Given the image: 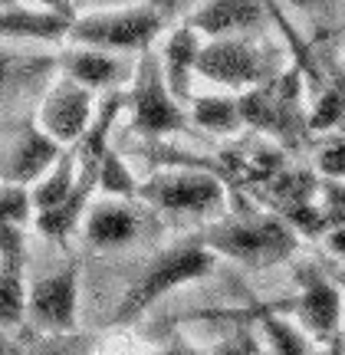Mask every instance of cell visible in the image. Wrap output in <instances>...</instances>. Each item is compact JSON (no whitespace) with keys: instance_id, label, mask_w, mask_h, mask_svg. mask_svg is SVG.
Here are the masks:
<instances>
[{"instance_id":"cell-5","label":"cell","mask_w":345,"mask_h":355,"mask_svg":"<svg viewBox=\"0 0 345 355\" xmlns=\"http://www.w3.org/2000/svg\"><path fill=\"white\" fill-rule=\"evenodd\" d=\"M128 105H132V122H135L141 135L184 132V125H188L181 102L165 86V73H161V60L158 56L139 60L135 79H132V92H128Z\"/></svg>"},{"instance_id":"cell-30","label":"cell","mask_w":345,"mask_h":355,"mask_svg":"<svg viewBox=\"0 0 345 355\" xmlns=\"http://www.w3.org/2000/svg\"><path fill=\"white\" fill-rule=\"evenodd\" d=\"M309 355H342V349H339V345H329V349H319V352L312 349Z\"/></svg>"},{"instance_id":"cell-22","label":"cell","mask_w":345,"mask_h":355,"mask_svg":"<svg viewBox=\"0 0 345 355\" xmlns=\"http://www.w3.org/2000/svg\"><path fill=\"white\" fill-rule=\"evenodd\" d=\"M342 119H345V92L329 89V92H322V99L316 102V109L309 115V128L312 132H326V128H335Z\"/></svg>"},{"instance_id":"cell-7","label":"cell","mask_w":345,"mask_h":355,"mask_svg":"<svg viewBox=\"0 0 345 355\" xmlns=\"http://www.w3.org/2000/svg\"><path fill=\"white\" fill-rule=\"evenodd\" d=\"M79 313V273L66 266L53 277L37 279L26 290V319L37 326L39 336H69L76 332Z\"/></svg>"},{"instance_id":"cell-32","label":"cell","mask_w":345,"mask_h":355,"mask_svg":"<svg viewBox=\"0 0 345 355\" xmlns=\"http://www.w3.org/2000/svg\"><path fill=\"white\" fill-rule=\"evenodd\" d=\"M10 7H20V0H0V10H10Z\"/></svg>"},{"instance_id":"cell-24","label":"cell","mask_w":345,"mask_h":355,"mask_svg":"<svg viewBox=\"0 0 345 355\" xmlns=\"http://www.w3.org/2000/svg\"><path fill=\"white\" fill-rule=\"evenodd\" d=\"M30 355H89V345L79 336H39Z\"/></svg>"},{"instance_id":"cell-25","label":"cell","mask_w":345,"mask_h":355,"mask_svg":"<svg viewBox=\"0 0 345 355\" xmlns=\"http://www.w3.org/2000/svg\"><path fill=\"white\" fill-rule=\"evenodd\" d=\"M316 165H319V171L329 181H345V141L342 139H335L329 141V145H322L319 155H316Z\"/></svg>"},{"instance_id":"cell-15","label":"cell","mask_w":345,"mask_h":355,"mask_svg":"<svg viewBox=\"0 0 345 355\" xmlns=\"http://www.w3.org/2000/svg\"><path fill=\"white\" fill-rule=\"evenodd\" d=\"M60 66H63L66 79L86 86L89 92L92 89H103V86H115V83L125 79L122 60H115L112 53H105V50H92V46H79V50L66 53Z\"/></svg>"},{"instance_id":"cell-11","label":"cell","mask_w":345,"mask_h":355,"mask_svg":"<svg viewBox=\"0 0 345 355\" xmlns=\"http://www.w3.org/2000/svg\"><path fill=\"white\" fill-rule=\"evenodd\" d=\"M26 237L24 224H0V326L26 316Z\"/></svg>"},{"instance_id":"cell-1","label":"cell","mask_w":345,"mask_h":355,"mask_svg":"<svg viewBox=\"0 0 345 355\" xmlns=\"http://www.w3.org/2000/svg\"><path fill=\"white\" fill-rule=\"evenodd\" d=\"M201 243H204L211 254L230 257L237 263L263 270V266L280 263V260H286V257L293 254L296 234L280 217L250 214V217H230V220L211 224L201 234Z\"/></svg>"},{"instance_id":"cell-16","label":"cell","mask_w":345,"mask_h":355,"mask_svg":"<svg viewBox=\"0 0 345 355\" xmlns=\"http://www.w3.org/2000/svg\"><path fill=\"white\" fill-rule=\"evenodd\" d=\"M73 20H63L50 10H26L10 7L0 10V37L3 40H60L69 33Z\"/></svg>"},{"instance_id":"cell-9","label":"cell","mask_w":345,"mask_h":355,"mask_svg":"<svg viewBox=\"0 0 345 355\" xmlns=\"http://www.w3.org/2000/svg\"><path fill=\"white\" fill-rule=\"evenodd\" d=\"M290 309L296 313V326L319 339V343H333L339 336V322H342V293L329 277H322L316 266H303L299 270V296H296Z\"/></svg>"},{"instance_id":"cell-28","label":"cell","mask_w":345,"mask_h":355,"mask_svg":"<svg viewBox=\"0 0 345 355\" xmlns=\"http://www.w3.org/2000/svg\"><path fill=\"white\" fill-rule=\"evenodd\" d=\"M43 7H50V13L63 17V20H73V10H69V0H37Z\"/></svg>"},{"instance_id":"cell-12","label":"cell","mask_w":345,"mask_h":355,"mask_svg":"<svg viewBox=\"0 0 345 355\" xmlns=\"http://www.w3.org/2000/svg\"><path fill=\"white\" fill-rule=\"evenodd\" d=\"M263 20V7L256 3V0H207L204 7H197V10L188 17V24L194 33L201 37H233V33H240V30H250Z\"/></svg>"},{"instance_id":"cell-18","label":"cell","mask_w":345,"mask_h":355,"mask_svg":"<svg viewBox=\"0 0 345 355\" xmlns=\"http://www.w3.org/2000/svg\"><path fill=\"white\" fill-rule=\"evenodd\" d=\"M191 115L201 128L218 132V135L240 132V125H243L240 105H237V99H230V96H204V99H191Z\"/></svg>"},{"instance_id":"cell-20","label":"cell","mask_w":345,"mask_h":355,"mask_svg":"<svg viewBox=\"0 0 345 355\" xmlns=\"http://www.w3.org/2000/svg\"><path fill=\"white\" fill-rule=\"evenodd\" d=\"M260 322H263V332H267L269 345H273V352L276 355H309V336L296 322L290 319H280L273 309H263L260 313Z\"/></svg>"},{"instance_id":"cell-29","label":"cell","mask_w":345,"mask_h":355,"mask_svg":"<svg viewBox=\"0 0 345 355\" xmlns=\"http://www.w3.org/2000/svg\"><path fill=\"white\" fill-rule=\"evenodd\" d=\"M158 355H201L197 352V349H194V345H188V343H171V345H165V349H161V352Z\"/></svg>"},{"instance_id":"cell-8","label":"cell","mask_w":345,"mask_h":355,"mask_svg":"<svg viewBox=\"0 0 345 355\" xmlns=\"http://www.w3.org/2000/svg\"><path fill=\"white\" fill-rule=\"evenodd\" d=\"M92 125V92L73 79H60L43 96L37 128L56 145H79Z\"/></svg>"},{"instance_id":"cell-21","label":"cell","mask_w":345,"mask_h":355,"mask_svg":"<svg viewBox=\"0 0 345 355\" xmlns=\"http://www.w3.org/2000/svg\"><path fill=\"white\" fill-rule=\"evenodd\" d=\"M96 188L103 191V194H112V198H139V181L132 178V171L122 165V158L112 148H105L103 162H99Z\"/></svg>"},{"instance_id":"cell-17","label":"cell","mask_w":345,"mask_h":355,"mask_svg":"<svg viewBox=\"0 0 345 355\" xmlns=\"http://www.w3.org/2000/svg\"><path fill=\"white\" fill-rule=\"evenodd\" d=\"M73 188H76V152H63L60 162L39 178L33 191H30V204L37 214H50L60 211L63 204L73 201Z\"/></svg>"},{"instance_id":"cell-3","label":"cell","mask_w":345,"mask_h":355,"mask_svg":"<svg viewBox=\"0 0 345 355\" xmlns=\"http://www.w3.org/2000/svg\"><path fill=\"white\" fill-rule=\"evenodd\" d=\"M161 30V13L152 7H132V10H112V13H89L69 24L73 43L92 46V50H145L152 46Z\"/></svg>"},{"instance_id":"cell-31","label":"cell","mask_w":345,"mask_h":355,"mask_svg":"<svg viewBox=\"0 0 345 355\" xmlns=\"http://www.w3.org/2000/svg\"><path fill=\"white\" fill-rule=\"evenodd\" d=\"M290 3H293V7H316L319 0H290Z\"/></svg>"},{"instance_id":"cell-23","label":"cell","mask_w":345,"mask_h":355,"mask_svg":"<svg viewBox=\"0 0 345 355\" xmlns=\"http://www.w3.org/2000/svg\"><path fill=\"white\" fill-rule=\"evenodd\" d=\"M33 211L30 194L13 184H0V224H24V217Z\"/></svg>"},{"instance_id":"cell-4","label":"cell","mask_w":345,"mask_h":355,"mask_svg":"<svg viewBox=\"0 0 345 355\" xmlns=\"http://www.w3.org/2000/svg\"><path fill=\"white\" fill-rule=\"evenodd\" d=\"M194 73H201L207 83H218L227 89H256L269 79L273 63L254 40L218 37L201 46Z\"/></svg>"},{"instance_id":"cell-33","label":"cell","mask_w":345,"mask_h":355,"mask_svg":"<svg viewBox=\"0 0 345 355\" xmlns=\"http://www.w3.org/2000/svg\"><path fill=\"white\" fill-rule=\"evenodd\" d=\"M161 3H168V7H175V3H181V0H161Z\"/></svg>"},{"instance_id":"cell-27","label":"cell","mask_w":345,"mask_h":355,"mask_svg":"<svg viewBox=\"0 0 345 355\" xmlns=\"http://www.w3.org/2000/svg\"><path fill=\"white\" fill-rule=\"evenodd\" d=\"M326 241H329V250L345 260V224H339V227L329 230V237H326Z\"/></svg>"},{"instance_id":"cell-34","label":"cell","mask_w":345,"mask_h":355,"mask_svg":"<svg viewBox=\"0 0 345 355\" xmlns=\"http://www.w3.org/2000/svg\"><path fill=\"white\" fill-rule=\"evenodd\" d=\"M342 355H345V345H342Z\"/></svg>"},{"instance_id":"cell-2","label":"cell","mask_w":345,"mask_h":355,"mask_svg":"<svg viewBox=\"0 0 345 355\" xmlns=\"http://www.w3.org/2000/svg\"><path fill=\"white\" fill-rule=\"evenodd\" d=\"M214 266H218V254H211L204 243H178V247H168V250H161V254L154 257L152 263L141 270V277L128 286V293L122 296V303L115 309L112 322L115 326H128L132 319H139L152 303H158L165 293L207 277Z\"/></svg>"},{"instance_id":"cell-19","label":"cell","mask_w":345,"mask_h":355,"mask_svg":"<svg viewBox=\"0 0 345 355\" xmlns=\"http://www.w3.org/2000/svg\"><path fill=\"white\" fill-rule=\"evenodd\" d=\"M50 69V56H24L7 46H0V92L26 86Z\"/></svg>"},{"instance_id":"cell-14","label":"cell","mask_w":345,"mask_h":355,"mask_svg":"<svg viewBox=\"0 0 345 355\" xmlns=\"http://www.w3.org/2000/svg\"><path fill=\"white\" fill-rule=\"evenodd\" d=\"M82 237L92 243V247H125L139 237V214L128 207V204L118 201H103L96 204L82 224Z\"/></svg>"},{"instance_id":"cell-13","label":"cell","mask_w":345,"mask_h":355,"mask_svg":"<svg viewBox=\"0 0 345 355\" xmlns=\"http://www.w3.org/2000/svg\"><path fill=\"white\" fill-rule=\"evenodd\" d=\"M204 46V40L194 33L191 26H178L165 43V56H161V73H165L168 92L178 102H191V76L197 66V53Z\"/></svg>"},{"instance_id":"cell-26","label":"cell","mask_w":345,"mask_h":355,"mask_svg":"<svg viewBox=\"0 0 345 355\" xmlns=\"http://www.w3.org/2000/svg\"><path fill=\"white\" fill-rule=\"evenodd\" d=\"M214 355H260V343H256L254 332H237V336H230L227 343H220L214 349Z\"/></svg>"},{"instance_id":"cell-10","label":"cell","mask_w":345,"mask_h":355,"mask_svg":"<svg viewBox=\"0 0 345 355\" xmlns=\"http://www.w3.org/2000/svg\"><path fill=\"white\" fill-rule=\"evenodd\" d=\"M63 155V145L46 139L37 125H20L0 145V184H37Z\"/></svg>"},{"instance_id":"cell-6","label":"cell","mask_w":345,"mask_h":355,"mask_svg":"<svg viewBox=\"0 0 345 355\" xmlns=\"http://www.w3.org/2000/svg\"><path fill=\"white\" fill-rule=\"evenodd\" d=\"M139 198L175 214H211L224 204V184L211 171H165L141 181Z\"/></svg>"}]
</instances>
